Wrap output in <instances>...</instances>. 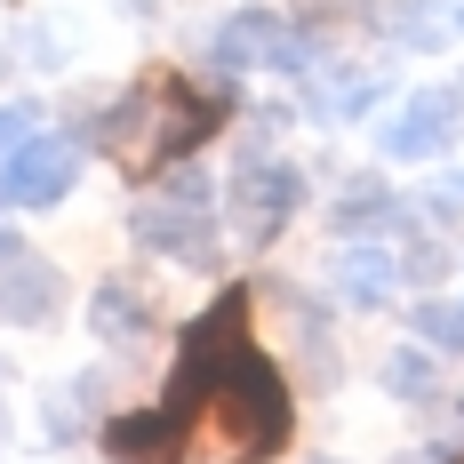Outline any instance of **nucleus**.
<instances>
[{
  "mask_svg": "<svg viewBox=\"0 0 464 464\" xmlns=\"http://www.w3.org/2000/svg\"><path fill=\"white\" fill-rule=\"evenodd\" d=\"M392 280H401V265H392L384 248H344V256H336V288H344L353 304H392Z\"/></svg>",
  "mask_w": 464,
  "mask_h": 464,
  "instance_id": "obj_9",
  "label": "nucleus"
},
{
  "mask_svg": "<svg viewBox=\"0 0 464 464\" xmlns=\"http://www.w3.org/2000/svg\"><path fill=\"white\" fill-rule=\"evenodd\" d=\"M457 464H464V457H457Z\"/></svg>",
  "mask_w": 464,
  "mask_h": 464,
  "instance_id": "obj_18",
  "label": "nucleus"
},
{
  "mask_svg": "<svg viewBox=\"0 0 464 464\" xmlns=\"http://www.w3.org/2000/svg\"><path fill=\"white\" fill-rule=\"evenodd\" d=\"M217 121H225V96L192 89L185 72H169V64H152L137 89L112 104V121H104V152H112L129 177H160V169L185 160Z\"/></svg>",
  "mask_w": 464,
  "mask_h": 464,
  "instance_id": "obj_2",
  "label": "nucleus"
},
{
  "mask_svg": "<svg viewBox=\"0 0 464 464\" xmlns=\"http://www.w3.org/2000/svg\"><path fill=\"white\" fill-rule=\"evenodd\" d=\"M457 192H464V177H457Z\"/></svg>",
  "mask_w": 464,
  "mask_h": 464,
  "instance_id": "obj_17",
  "label": "nucleus"
},
{
  "mask_svg": "<svg viewBox=\"0 0 464 464\" xmlns=\"http://www.w3.org/2000/svg\"><path fill=\"white\" fill-rule=\"evenodd\" d=\"M24 137H33V112H24V104H0V160H8Z\"/></svg>",
  "mask_w": 464,
  "mask_h": 464,
  "instance_id": "obj_14",
  "label": "nucleus"
},
{
  "mask_svg": "<svg viewBox=\"0 0 464 464\" xmlns=\"http://www.w3.org/2000/svg\"><path fill=\"white\" fill-rule=\"evenodd\" d=\"M144 321H152V313H144L137 288H121V280L96 288V328H104V336H144Z\"/></svg>",
  "mask_w": 464,
  "mask_h": 464,
  "instance_id": "obj_11",
  "label": "nucleus"
},
{
  "mask_svg": "<svg viewBox=\"0 0 464 464\" xmlns=\"http://www.w3.org/2000/svg\"><path fill=\"white\" fill-rule=\"evenodd\" d=\"M457 96L449 89H424V96H409V104H401V112H392V121H384V152H392V160H432V152H449V137H457Z\"/></svg>",
  "mask_w": 464,
  "mask_h": 464,
  "instance_id": "obj_7",
  "label": "nucleus"
},
{
  "mask_svg": "<svg viewBox=\"0 0 464 464\" xmlns=\"http://www.w3.org/2000/svg\"><path fill=\"white\" fill-rule=\"evenodd\" d=\"M56 296H64L56 265L24 256V248H0V321H16V328H41L48 313H56Z\"/></svg>",
  "mask_w": 464,
  "mask_h": 464,
  "instance_id": "obj_8",
  "label": "nucleus"
},
{
  "mask_svg": "<svg viewBox=\"0 0 464 464\" xmlns=\"http://www.w3.org/2000/svg\"><path fill=\"white\" fill-rule=\"evenodd\" d=\"M417 328H424V344L464 353V304H417Z\"/></svg>",
  "mask_w": 464,
  "mask_h": 464,
  "instance_id": "obj_12",
  "label": "nucleus"
},
{
  "mask_svg": "<svg viewBox=\"0 0 464 464\" xmlns=\"http://www.w3.org/2000/svg\"><path fill=\"white\" fill-rule=\"evenodd\" d=\"M457 24H464V8H457Z\"/></svg>",
  "mask_w": 464,
  "mask_h": 464,
  "instance_id": "obj_16",
  "label": "nucleus"
},
{
  "mask_svg": "<svg viewBox=\"0 0 464 464\" xmlns=\"http://www.w3.org/2000/svg\"><path fill=\"white\" fill-rule=\"evenodd\" d=\"M81 177V144L72 137H24L8 152V169H0V200L8 208H48V200H64Z\"/></svg>",
  "mask_w": 464,
  "mask_h": 464,
  "instance_id": "obj_5",
  "label": "nucleus"
},
{
  "mask_svg": "<svg viewBox=\"0 0 464 464\" xmlns=\"http://www.w3.org/2000/svg\"><path fill=\"white\" fill-rule=\"evenodd\" d=\"M208 208H217V200H208V177H177L160 200H144V208H137V240H144V248H169V256L208 265V256H217Z\"/></svg>",
  "mask_w": 464,
  "mask_h": 464,
  "instance_id": "obj_3",
  "label": "nucleus"
},
{
  "mask_svg": "<svg viewBox=\"0 0 464 464\" xmlns=\"http://www.w3.org/2000/svg\"><path fill=\"white\" fill-rule=\"evenodd\" d=\"M304 200V177L280 160V152H240V177H232V208H240V232L248 240H273Z\"/></svg>",
  "mask_w": 464,
  "mask_h": 464,
  "instance_id": "obj_4",
  "label": "nucleus"
},
{
  "mask_svg": "<svg viewBox=\"0 0 464 464\" xmlns=\"http://www.w3.org/2000/svg\"><path fill=\"white\" fill-rule=\"evenodd\" d=\"M384 33H401L409 48H440V16H424V0H409L401 16H384Z\"/></svg>",
  "mask_w": 464,
  "mask_h": 464,
  "instance_id": "obj_13",
  "label": "nucleus"
},
{
  "mask_svg": "<svg viewBox=\"0 0 464 464\" xmlns=\"http://www.w3.org/2000/svg\"><path fill=\"white\" fill-rule=\"evenodd\" d=\"M296 401L265 344L248 336V288H225L200 321L185 328V353L169 376V401L144 417L104 424L112 464H256L288 449Z\"/></svg>",
  "mask_w": 464,
  "mask_h": 464,
  "instance_id": "obj_1",
  "label": "nucleus"
},
{
  "mask_svg": "<svg viewBox=\"0 0 464 464\" xmlns=\"http://www.w3.org/2000/svg\"><path fill=\"white\" fill-rule=\"evenodd\" d=\"M304 56H313V48L280 24V8H240L225 33H217V72H256V64H288V72H296Z\"/></svg>",
  "mask_w": 464,
  "mask_h": 464,
  "instance_id": "obj_6",
  "label": "nucleus"
},
{
  "mask_svg": "<svg viewBox=\"0 0 464 464\" xmlns=\"http://www.w3.org/2000/svg\"><path fill=\"white\" fill-rule=\"evenodd\" d=\"M336 232H401V200L384 185H344V200H336Z\"/></svg>",
  "mask_w": 464,
  "mask_h": 464,
  "instance_id": "obj_10",
  "label": "nucleus"
},
{
  "mask_svg": "<svg viewBox=\"0 0 464 464\" xmlns=\"http://www.w3.org/2000/svg\"><path fill=\"white\" fill-rule=\"evenodd\" d=\"M384 376H392V384H401L409 401H417V392H424V361H392V369H384Z\"/></svg>",
  "mask_w": 464,
  "mask_h": 464,
  "instance_id": "obj_15",
  "label": "nucleus"
}]
</instances>
